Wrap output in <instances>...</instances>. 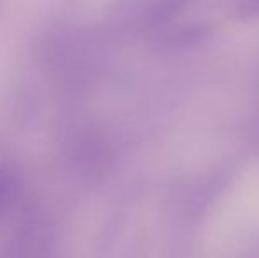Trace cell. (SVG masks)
Masks as SVG:
<instances>
[{"label":"cell","mask_w":259,"mask_h":258,"mask_svg":"<svg viewBox=\"0 0 259 258\" xmlns=\"http://www.w3.org/2000/svg\"><path fill=\"white\" fill-rule=\"evenodd\" d=\"M235 13L243 20L259 18V0H236Z\"/></svg>","instance_id":"3"},{"label":"cell","mask_w":259,"mask_h":258,"mask_svg":"<svg viewBox=\"0 0 259 258\" xmlns=\"http://www.w3.org/2000/svg\"><path fill=\"white\" fill-rule=\"evenodd\" d=\"M189 0H154L148 13V23L162 25L187 7Z\"/></svg>","instance_id":"2"},{"label":"cell","mask_w":259,"mask_h":258,"mask_svg":"<svg viewBox=\"0 0 259 258\" xmlns=\"http://www.w3.org/2000/svg\"><path fill=\"white\" fill-rule=\"evenodd\" d=\"M211 35V27L206 23H187L180 25L177 28H171L169 32L162 35L160 43L167 50H187L199 46Z\"/></svg>","instance_id":"1"}]
</instances>
